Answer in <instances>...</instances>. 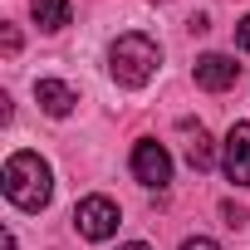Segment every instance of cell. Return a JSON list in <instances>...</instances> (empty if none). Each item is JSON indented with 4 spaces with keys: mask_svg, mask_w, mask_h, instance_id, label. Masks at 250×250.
Here are the masks:
<instances>
[{
    "mask_svg": "<svg viewBox=\"0 0 250 250\" xmlns=\"http://www.w3.org/2000/svg\"><path fill=\"white\" fill-rule=\"evenodd\" d=\"M118 250H152V245H143V240H133V245H118Z\"/></svg>",
    "mask_w": 250,
    "mask_h": 250,
    "instance_id": "obj_14",
    "label": "cell"
},
{
    "mask_svg": "<svg viewBox=\"0 0 250 250\" xmlns=\"http://www.w3.org/2000/svg\"><path fill=\"white\" fill-rule=\"evenodd\" d=\"M221 216H226V226H230V230H240V226H245V206H235V201H226V206H221Z\"/></svg>",
    "mask_w": 250,
    "mask_h": 250,
    "instance_id": "obj_10",
    "label": "cell"
},
{
    "mask_svg": "<svg viewBox=\"0 0 250 250\" xmlns=\"http://www.w3.org/2000/svg\"><path fill=\"white\" fill-rule=\"evenodd\" d=\"M35 103H40L49 118H69L74 103H79V93H74L69 83H59V79H40V83H35Z\"/></svg>",
    "mask_w": 250,
    "mask_h": 250,
    "instance_id": "obj_7",
    "label": "cell"
},
{
    "mask_svg": "<svg viewBox=\"0 0 250 250\" xmlns=\"http://www.w3.org/2000/svg\"><path fill=\"white\" fill-rule=\"evenodd\" d=\"M235 79H240V64H235V59H226V54H201V59H196V83H201V88L226 93Z\"/></svg>",
    "mask_w": 250,
    "mask_h": 250,
    "instance_id": "obj_6",
    "label": "cell"
},
{
    "mask_svg": "<svg viewBox=\"0 0 250 250\" xmlns=\"http://www.w3.org/2000/svg\"><path fill=\"white\" fill-rule=\"evenodd\" d=\"M182 250H221V245H216V240H206V235H196V240H187Z\"/></svg>",
    "mask_w": 250,
    "mask_h": 250,
    "instance_id": "obj_12",
    "label": "cell"
},
{
    "mask_svg": "<svg viewBox=\"0 0 250 250\" xmlns=\"http://www.w3.org/2000/svg\"><path fill=\"white\" fill-rule=\"evenodd\" d=\"M118 206L108 201V196H83L79 206H74V226H79V235L83 240H108L113 230H118Z\"/></svg>",
    "mask_w": 250,
    "mask_h": 250,
    "instance_id": "obj_3",
    "label": "cell"
},
{
    "mask_svg": "<svg viewBox=\"0 0 250 250\" xmlns=\"http://www.w3.org/2000/svg\"><path fill=\"white\" fill-rule=\"evenodd\" d=\"M226 177L235 187H250V123H230L226 133Z\"/></svg>",
    "mask_w": 250,
    "mask_h": 250,
    "instance_id": "obj_5",
    "label": "cell"
},
{
    "mask_svg": "<svg viewBox=\"0 0 250 250\" xmlns=\"http://www.w3.org/2000/svg\"><path fill=\"white\" fill-rule=\"evenodd\" d=\"M235 40H240V49H245V54H250V15H245V20H240V25H235Z\"/></svg>",
    "mask_w": 250,
    "mask_h": 250,
    "instance_id": "obj_11",
    "label": "cell"
},
{
    "mask_svg": "<svg viewBox=\"0 0 250 250\" xmlns=\"http://www.w3.org/2000/svg\"><path fill=\"white\" fill-rule=\"evenodd\" d=\"M20 49V35H15V25H5V54H15Z\"/></svg>",
    "mask_w": 250,
    "mask_h": 250,
    "instance_id": "obj_13",
    "label": "cell"
},
{
    "mask_svg": "<svg viewBox=\"0 0 250 250\" xmlns=\"http://www.w3.org/2000/svg\"><path fill=\"white\" fill-rule=\"evenodd\" d=\"M187 162H191L196 172H206V167L216 162V147H211V138H206L201 128H196V133H191V143H187Z\"/></svg>",
    "mask_w": 250,
    "mask_h": 250,
    "instance_id": "obj_9",
    "label": "cell"
},
{
    "mask_svg": "<svg viewBox=\"0 0 250 250\" xmlns=\"http://www.w3.org/2000/svg\"><path fill=\"white\" fill-rule=\"evenodd\" d=\"M133 177H138L143 187H167V182H172V157H167V147L152 143V138H143V143L133 147Z\"/></svg>",
    "mask_w": 250,
    "mask_h": 250,
    "instance_id": "obj_4",
    "label": "cell"
},
{
    "mask_svg": "<svg viewBox=\"0 0 250 250\" xmlns=\"http://www.w3.org/2000/svg\"><path fill=\"white\" fill-rule=\"evenodd\" d=\"M30 10H35V25L49 35L69 25V0H30Z\"/></svg>",
    "mask_w": 250,
    "mask_h": 250,
    "instance_id": "obj_8",
    "label": "cell"
},
{
    "mask_svg": "<svg viewBox=\"0 0 250 250\" xmlns=\"http://www.w3.org/2000/svg\"><path fill=\"white\" fill-rule=\"evenodd\" d=\"M162 64V49L147 40V35H118L113 54H108V74L123 83V88H143Z\"/></svg>",
    "mask_w": 250,
    "mask_h": 250,
    "instance_id": "obj_2",
    "label": "cell"
},
{
    "mask_svg": "<svg viewBox=\"0 0 250 250\" xmlns=\"http://www.w3.org/2000/svg\"><path fill=\"white\" fill-rule=\"evenodd\" d=\"M49 191H54V177H49V162L40 152H10L5 157V196L20 211L49 206Z\"/></svg>",
    "mask_w": 250,
    "mask_h": 250,
    "instance_id": "obj_1",
    "label": "cell"
}]
</instances>
